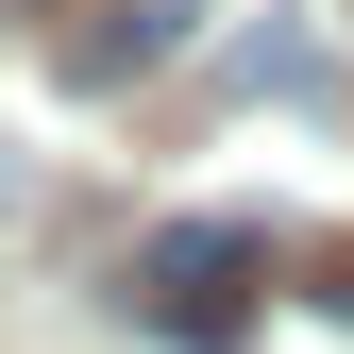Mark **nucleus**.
I'll return each instance as SVG.
<instances>
[{"label":"nucleus","instance_id":"nucleus-1","mask_svg":"<svg viewBox=\"0 0 354 354\" xmlns=\"http://www.w3.org/2000/svg\"><path fill=\"white\" fill-rule=\"evenodd\" d=\"M136 321L186 337V354H236V337H253V236H236V219L152 236V253H136Z\"/></svg>","mask_w":354,"mask_h":354},{"label":"nucleus","instance_id":"nucleus-2","mask_svg":"<svg viewBox=\"0 0 354 354\" xmlns=\"http://www.w3.org/2000/svg\"><path fill=\"white\" fill-rule=\"evenodd\" d=\"M203 17H219V0H102V17L68 34V84L102 102V84H136V68H169V51H186Z\"/></svg>","mask_w":354,"mask_h":354}]
</instances>
